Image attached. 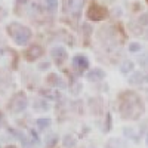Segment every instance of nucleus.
<instances>
[{
	"instance_id": "obj_13",
	"label": "nucleus",
	"mask_w": 148,
	"mask_h": 148,
	"mask_svg": "<svg viewBox=\"0 0 148 148\" xmlns=\"http://www.w3.org/2000/svg\"><path fill=\"white\" fill-rule=\"evenodd\" d=\"M141 47H142V46H141V43L133 42V43H130V45H129V52H133V53H135V52H139V51H141Z\"/></svg>"
},
{
	"instance_id": "obj_8",
	"label": "nucleus",
	"mask_w": 148,
	"mask_h": 148,
	"mask_svg": "<svg viewBox=\"0 0 148 148\" xmlns=\"http://www.w3.org/2000/svg\"><path fill=\"white\" fill-rule=\"evenodd\" d=\"M40 55H42V47L37 46V45L30 46V49L27 51V59H28V61H34V59L39 58Z\"/></svg>"
},
{
	"instance_id": "obj_18",
	"label": "nucleus",
	"mask_w": 148,
	"mask_h": 148,
	"mask_svg": "<svg viewBox=\"0 0 148 148\" xmlns=\"http://www.w3.org/2000/svg\"><path fill=\"white\" fill-rule=\"evenodd\" d=\"M8 148H15V147H8Z\"/></svg>"
},
{
	"instance_id": "obj_5",
	"label": "nucleus",
	"mask_w": 148,
	"mask_h": 148,
	"mask_svg": "<svg viewBox=\"0 0 148 148\" xmlns=\"http://www.w3.org/2000/svg\"><path fill=\"white\" fill-rule=\"evenodd\" d=\"M51 53H52V58L56 61L58 64H62L64 61L67 59V51H65L62 46H55V47H52Z\"/></svg>"
},
{
	"instance_id": "obj_4",
	"label": "nucleus",
	"mask_w": 148,
	"mask_h": 148,
	"mask_svg": "<svg viewBox=\"0 0 148 148\" xmlns=\"http://www.w3.org/2000/svg\"><path fill=\"white\" fill-rule=\"evenodd\" d=\"M27 107V99L24 93H19L18 96H15V99L10 102V110L15 111V113H21V111Z\"/></svg>"
},
{
	"instance_id": "obj_17",
	"label": "nucleus",
	"mask_w": 148,
	"mask_h": 148,
	"mask_svg": "<svg viewBox=\"0 0 148 148\" xmlns=\"http://www.w3.org/2000/svg\"><path fill=\"white\" fill-rule=\"evenodd\" d=\"M145 141H147V145H148V133H147V139Z\"/></svg>"
},
{
	"instance_id": "obj_1",
	"label": "nucleus",
	"mask_w": 148,
	"mask_h": 148,
	"mask_svg": "<svg viewBox=\"0 0 148 148\" xmlns=\"http://www.w3.org/2000/svg\"><path fill=\"white\" fill-rule=\"evenodd\" d=\"M120 113L125 119H138L144 113V104L142 99L133 92L125 93L121 96V102H120Z\"/></svg>"
},
{
	"instance_id": "obj_7",
	"label": "nucleus",
	"mask_w": 148,
	"mask_h": 148,
	"mask_svg": "<svg viewBox=\"0 0 148 148\" xmlns=\"http://www.w3.org/2000/svg\"><path fill=\"white\" fill-rule=\"evenodd\" d=\"M73 64L76 65V67H79V70H86V68H89V65H90L89 59L86 58L84 55H77V56H74Z\"/></svg>"
},
{
	"instance_id": "obj_14",
	"label": "nucleus",
	"mask_w": 148,
	"mask_h": 148,
	"mask_svg": "<svg viewBox=\"0 0 148 148\" xmlns=\"http://www.w3.org/2000/svg\"><path fill=\"white\" fill-rule=\"evenodd\" d=\"M46 3H47L49 10H56V8H58V0H46Z\"/></svg>"
},
{
	"instance_id": "obj_15",
	"label": "nucleus",
	"mask_w": 148,
	"mask_h": 148,
	"mask_svg": "<svg viewBox=\"0 0 148 148\" xmlns=\"http://www.w3.org/2000/svg\"><path fill=\"white\" fill-rule=\"evenodd\" d=\"M74 144H76V141H74L73 136H65V139H64V145H67V147H73Z\"/></svg>"
},
{
	"instance_id": "obj_6",
	"label": "nucleus",
	"mask_w": 148,
	"mask_h": 148,
	"mask_svg": "<svg viewBox=\"0 0 148 148\" xmlns=\"http://www.w3.org/2000/svg\"><path fill=\"white\" fill-rule=\"evenodd\" d=\"M86 77H88V80H90V82L102 80L105 77V71L101 70V68H92V70H89L88 74H86Z\"/></svg>"
},
{
	"instance_id": "obj_11",
	"label": "nucleus",
	"mask_w": 148,
	"mask_h": 148,
	"mask_svg": "<svg viewBox=\"0 0 148 148\" xmlns=\"http://www.w3.org/2000/svg\"><path fill=\"white\" fill-rule=\"evenodd\" d=\"M120 71L123 74H127V73L133 71V62L132 61H125V62L121 64V67H120Z\"/></svg>"
},
{
	"instance_id": "obj_3",
	"label": "nucleus",
	"mask_w": 148,
	"mask_h": 148,
	"mask_svg": "<svg viewBox=\"0 0 148 148\" xmlns=\"http://www.w3.org/2000/svg\"><path fill=\"white\" fill-rule=\"evenodd\" d=\"M107 16V9L99 5H92L88 9V18L92 21H101Z\"/></svg>"
},
{
	"instance_id": "obj_16",
	"label": "nucleus",
	"mask_w": 148,
	"mask_h": 148,
	"mask_svg": "<svg viewBox=\"0 0 148 148\" xmlns=\"http://www.w3.org/2000/svg\"><path fill=\"white\" fill-rule=\"evenodd\" d=\"M145 82H148V74H147V76H145Z\"/></svg>"
},
{
	"instance_id": "obj_2",
	"label": "nucleus",
	"mask_w": 148,
	"mask_h": 148,
	"mask_svg": "<svg viewBox=\"0 0 148 148\" xmlns=\"http://www.w3.org/2000/svg\"><path fill=\"white\" fill-rule=\"evenodd\" d=\"M15 27H16V31H10L12 37H14V40L18 43V45H27L28 40H30V37H31V31L27 28V27H24V25H16L15 24Z\"/></svg>"
},
{
	"instance_id": "obj_12",
	"label": "nucleus",
	"mask_w": 148,
	"mask_h": 148,
	"mask_svg": "<svg viewBox=\"0 0 148 148\" xmlns=\"http://www.w3.org/2000/svg\"><path fill=\"white\" fill-rule=\"evenodd\" d=\"M52 125V120L51 119H39V120H37V126H39L40 129H46V127H49V126H51Z\"/></svg>"
},
{
	"instance_id": "obj_10",
	"label": "nucleus",
	"mask_w": 148,
	"mask_h": 148,
	"mask_svg": "<svg viewBox=\"0 0 148 148\" xmlns=\"http://www.w3.org/2000/svg\"><path fill=\"white\" fill-rule=\"evenodd\" d=\"M47 82L52 86H64V82L61 80V77L58 76V74H51V76L47 77Z\"/></svg>"
},
{
	"instance_id": "obj_9",
	"label": "nucleus",
	"mask_w": 148,
	"mask_h": 148,
	"mask_svg": "<svg viewBox=\"0 0 148 148\" xmlns=\"http://www.w3.org/2000/svg\"><path fill=\"white\" fill-rule=\"evenodd\" d=\"M144 80H145V76H144L141 71H136V73H133L132 76H130L129 83H130V84H139V83H142Z\"/></svg>"
}]
</instances>
